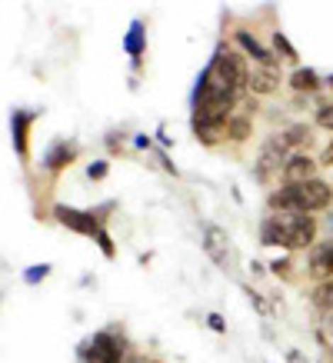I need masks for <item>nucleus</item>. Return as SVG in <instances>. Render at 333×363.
Segmentation results:
<instances>
[{
  "mask_svg": "<svg viewBox=\"0 0 333 363\" xmlns=\"http://www.w3.org/2000/svg\"><path fill=\"white\" fill-rule=\"evenodd\" d=\"M203 250L210 253V260L220 267V270H237V250H233L230 237H227L220 227H213V223L203 227Z\"/></svg>",
  "mask_w": 333,
  "mask_h": 363,
  "instance_id": "3",
  "label": "nucleus"
},
{
  "mask_svg": "<svg viewBox=\"0 0 333 363\" xmlns=\"http://www.w3.org/2000/svg\"><path fill=\"white\" fill-rule=\"evenodd\" d=\"M317 340H320V347L333 360V313H323V320L317 323Z\"/></svg>",
  "mask_w": 333,
  "mask_h": 363,
  "instance_id": "15",
  "label": "nucleus"
},
{
  "mask_svg": "<svg viewBox=\"0 0 333 363\" xmlns=\"http://www.w3.org/2000/svg\"><path fill=\"white\" fill-rule=\"evenodd\" d=\"M94 240L100 243V250H103V257H113V243H111V233L107 230H97V237Z\"/></svg>",
  "mask_w": 333,
  "mask_h": 363,
  "instance_id": "21",
  "label": "nucleus"
},
{
  "mask_svg": "<svg viewBox=\"0 0 333 363\" xmlns=\"http://www.w3.org/2000/svg\"><path fill=\"white\" fill-rule=\"evenodd\" d=\"M280 140H283V147H287V150H293V147L310 143V130H307V127H290L287 133H280Z\"/></svg>",
  "mask_w": 333,
  "mask_h": 363,
  "instance_id": "17",
  "label": "nucleus"
},
{
  "mask_svg": "<svg viewBox=\"0 0 333 363\" xmlns=\"http://www.w3.org/2000/svg\"><path fill=\"white\" fill-rule=\"evenodd\" d=\"M87 174H90V177H103V174H107V164H97V167H90Z\"/></svg>",
  "mask_w": 333,
  "mask_h": 363,
  "instance_id": "24",
  "label": "nucleus"
},
{
  "mask_svg": "<svg viewBox=\"0 0 333 363\" xmlns=\"http://www.w3.org/2000/svg\"><path fill=\"white\" fill-rule=\"evenodd\" d=\"M54 217L64 223V227H70V230L90 233V237H97V230H103V227H100V217L84 213V210H74V207H64V203H57L54 207Z\"/></svg>",
  "mask_w": 333,
  "mask_h": 363,
  "instance_id": "5",
  "label": "nucleus"
},
{
  "mask_svg": "<svg viewBox=\"0 0 333 363\" xmlns=\"http://www.w3.org/2000/svg\"><path fill=\"white\" fill-rule=\"evenodd\" d=\"M287 267H290V264H287V260H277V264H273V274H280V277H287V274H290Z\"/></svg>",
  "mask_w": 333,
  "mask_h": 363,
  "instance_id": "23",
  "label": "nucleus"
},
{
  "mask_svg": "<svg viewBox=\"0 0 333 363\" xmlns=\"http://www.w3.org/2000/svg\"><path fill=\"white\" fill-rule=\"evenodd\" d=\"M330 87H333V77H330Z\"/></svg>",
  "mask_w": 333,
  "mask_h": 363,
  "instance_id": "26",
  "label": "nucleus"
},
{
  "mask_svg": "<svg viewBox=\"0 0 333 363\" xmlns=\"http://www.w3.org/2000/svg\"><path fill=\"white\" fill-rule=\"evenodd\" d=\"M313 174H317V160L307 154H293L287 160V167H283V184H307V180H313Z\"/></svg>",
  "mask_w": 333,
  "mask_h": 363,
  "instance_id": "7",
  "label": "nucleus"
},
{
  "mask_svg": "<svg viewBox=\"0 0 333 363\" xmlns=\"http://www.w3.org/2000/svg\"><path fill=\"white\" fill-rule=\"evenodd\" d=\"M237 44L244 47V50H247V54H250V57H254V60H260V64H264V67H273V54H270V50H264V47L256 44V40H254V37H250V33H247V30H240V33H237Z\"/></svg>",
  "mask_w": 333,
  "mask_h": 363,
  "instance_id": "10",
  "label": "nucleus"
},
{
  "mask_svg": "<svg viewBox=\"0 0 333 363\" xmlns=\"http://www.w3.org/2000/svg\"><path fill=\"white\" fill-rule=\"evenodd\" d=\"M140 47H144V30H140V23H133L130 37H127V50H130L133 57H140Z\"/></svg>",
  "mask_w": 333,
  "mask_h": 363,
  "instance_id": "19",
  "label": "nucleus"
},
{
  "mask_svg": "<svg viewBox=\"0 0 333 363\" xmlns=\"http://www.w3.org/2000/svg\"><path fill=\"white\" fill-rule=\"evenodd\" d=\"M313 307H320L323 313H333V280H323V284H317V290L310 294Z\"/></svg>",
  "mask_w": 333,
  "mask_h": 363,
  "instance_id": "14",
  "label": "nucleus"
},
{
  "mask_svg": "<svg viewBox=\"0 0 333 363\" xmlns=\"http://www.w3.org/2000/svg\"><path fill=\"white\" fill-rule=\"evenodd\" d=\"M313 237H317V220L310 213H270L260 227V243L266 247L300 250V247H310Z\"/></svg>",
  "mask_w": 333,
  "mask_h": 363,
  "instance_id": "1",
  "label": "nucleus"
},
{
  "mask_svg": "<svg viewBox=\"0 0 333 363\" xmlns=\"http://www.w3.org/2000/svg\"><path fill=\"white\" fill-rule=\"evenodd\" d=\"M273 50H277L280 57H283V60H297V50H293V44H290L287 37H283V33H273Z\"/></svg>",
  "mask_w": 333,
  "mask_h": 363,
  "instance_id": "18",
  "label": "nucleus"
},
{
  "mask_svg": "<svg viewBox=\"0 0 333 363\" xmlns=\"http://www.w3.org/2000/svg\"><path fill=\"white\" fill-rule=\"evenodd\" d=\"M37 277H47V267H40V270H30V274H27V280H30V284H33Z\"/></svg>",
  "mask_w": 333,
  "mask_h": 363,
  "instance_id": "25",
  "label": "nucleus"
},
{
  "mask_svg": "<svg viewBox=\"0 0 333 363\" xmlns=\"http://www.w3.org/2000/svg\"><path fill=\"white\" fill-rule=\"evenodd\" d=\"M320 164L323 167H333V140L327 143V150H323V157H320Z\"/></svg>",
  "mask_w": 333,
  "mask_h": 363,
  "instance_id": "22",
  "label": "nucleus"
},
{
  "mask_svg": "<svg viewBox=\"0 0 333 363\" xmlns=\"http://www.w3.org/2000/svg\"><path fill=\"white\" fill-rule=\"evenodd\" d=\"M227 130V123H207V121H193V133L200 143H217L220 133Z\"/></svg>",
  "mask_w": 333,
  "mask_h": 363,
  "instance_id": "13",
  "label": "nucleus"
},
{
  "mask_svg": "<svg viewBox=\"0 0 333 363\" xmlns=\"http://www.w3.org/2000/svg\"><path fill=\"white\" fill-rule=\"evenodd\" d=\"M290 84H293V90H300V94H303V90L313 94V90L320 87V80H317V74H313L310 67H297V70H293V77H290Z\"/></svg>",
  "mask_w": 333,
  "mask_h": 363,
  "instance_id": "11",
  "label": "nucleus"
},
{
  "mask_svg": "<svg viewBox=\"0 0 333 363\" xmlns=\"http://www.w3.org/2000/svg\"><path fill=\"white\" fill-rule=\"evenodd\" d=\"M70 160H74V147H70V143H54L50 154H47V160H44V167L50 174H57V170H64Z\"/></svg>",
  "mask_w": 333,
  "mask_h": 363,
  "instance_id": "9",
  "label": "nucleus"
},
{
  "mask_svg": "<svg viewBox=\"0 0 333 363\" xmlns=\"http://www.w3.org/2000/svg\"><path fill=\"white\" fill-rule=\"evenodd\" d=\"M27 123L30 117L27 113H13V143H17V154H27Z\"/></svg>",
  "mask_w": 333,
  "mask_h": 363,
  "instance_id": "16",
  "label": "nucleus"
},
{
  "mask_svg": "<svg viewBox=\"0 0 333 363\" xmlns=\"http://www.w3.org/2000/svg\"><path fill=\"white\" fill-rule=\"evenodd\" d=\"M227 137L230 140H247L250 137V113H233L230 121H227Z\"/></svg>",
  "mask_w": 333,
  "mask_h": 363,
  "instance_id": "12",
  "label": "nucleus"
},
{
  "mask_svg": "<svg viewBox=\"0 0 333 363\" xmlns=\"http://www.w3.org/2000/svg\"><path fill=\"white\" fill-rule=\"evenodd\" d=\"M307 274L323 284V280H333V240L317 243L310 250V260H307Z\"/></svg>",
  "mask_w": 333,
  "mask_h": 363,
  "instance_id": "6",
  "label": "nucleus"
},
{
  "mask_svg": "<svg viewBox=\"0 0 333 363\" xmlns=\"http://www.w3.org/2000/svg\"><path fill=\"white\" fill-rule=\"evenodd\" d=\"M277 87H280L277 67H256V70H250V80H247L250 94H273Z\"/></svg>",
  "mask_w": 333,
  "mask_h": 363,
  "instance_id": "8",
  "label": "nucleus"
},
{
  "mask_svg": "<svg viewBox=\"0 0 333 363\" xmlns=\"http://www.w3.org/2000/svg\"><path fill=\"white\" fill-rule=\"evenodd\" d=\"M87 360L90 363H123V337H117L113 330L97 333L87 343Z\"/></svg>",
  "mask_w": 333,
  "mask_h": 363,
  "instance_id": "4",
  "label": "nucleus"
},
{
  "mask_svg": "<svg viewBox=\"0 0 333 363\" xmlns=\"http://www.w3.org/2000/svg\"><path fill=\"white\" fill-rule=\"evenodd\" d=\"M317 123H320L323 130H333V104H327V107L317 111Z\"/></svg>",
  "mask_w": 333,
  "mask_h": 363,
  "instance_id": "20",
  "label": "nucleus"
},
{
  "mask_svg": "<svg viewBox=\"0 0 333 363\" xmlns=\"http://www.w3.org/2000/svg\"><path fill=\"white\" fill-rule=\"evenodd\" d=\"M270 210H280V213H313V210H323L333 203V187L320 177H313L307 184H290V187H280L277 194H270Z\"/></svg>",
  "mask_w": 333,
  "mask_h": 363,
  "instance_id": "2",
  "label": "nucleus"
}]
</instances>
